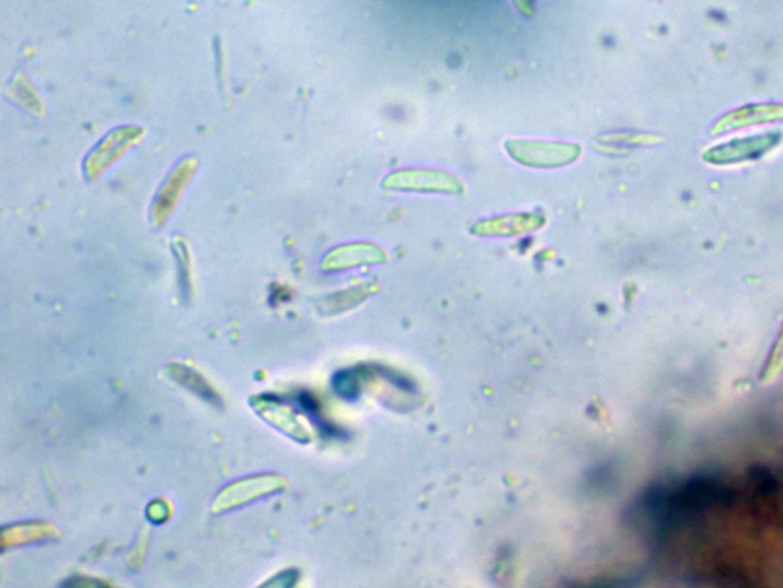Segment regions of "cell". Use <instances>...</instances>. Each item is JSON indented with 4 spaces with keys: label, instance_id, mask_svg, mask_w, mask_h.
I'll use <instances>...</instances> for the list:
<instances>
[{
    "label": "cell",
    "instance_id": "5",
    "mask_svg": "<svg viewBox=\"0 0 783 588\" xmlns=\"http://www.w3.org/2000/svg\"><path fill=\"white\" fill-rule=\"evenodd\" d=\"M546 218L542 214L504 215L482 219L472 227L473 234L480 237H515V234L531 233L545 226Z\"/></svg>",
    "mask_w": 783,
    "mask_h": 588
},
{
    "label": "cell",
    "instance_id": "7",
    "mask_svg": "<svg viewBox=\"0 0 783 588\" xmlns=\"http://www.w3.org/2000/svg\"><path fill=\"white\" fill-rule=\"evenodd\" d=\"M783 372V324L781 332H779L776 342L771 348L769 359H767L765 365H763V370L761 372V382L771 383L774 380L781 378Z\"/></svg>",
    "mask_w": 783,
    "mask_h": 588
},
{
    "label": "cell",
    "instance_id": "2",
    "mask_svg": "<svg viewBox=\"0 0 783 588\" xmlns=\"http://www.w3.org/2000/svg\"><path fill=\"white\" fill-rule=\"evenodd\" d=\"M748 494L751 514L763 524L783 528V482L770 469L751 468L748 471Z\"/></svg>",
    "mask_w": 783,
    "mask_h": 588
},
{
    "label": "cell",
    "instance_id": "6",
    "mask_svg": "<svg viewBox=\"0 0 783 588\" xmlns=\"http://www.w3.org/2000/svg\"><path fill=\"white\" fill-rule=\"evenodd\" d=\"M773 120H783V107L782 106H748L746 109L736 111V113L728 114L723 120L717 123L715 130L713 132H721V130H727L732 128H740V126L758 125V123Z\"/></svg>",
    "mask_w": 783,
    "mask_h": 588
},
{
    "label": "cell",
    "instance_id": "4",
    "mask_svg": "<svg viewBox=\"0 0 783 588\" xmlns=\"http://www.w3.org/2000/svg\"><path fill=\"white\" fill-rule=\"evenodd\" d=\"M779 143V137L774 134H763L761 137L744 138V140L730 141V143L716 146L715 149L705 153L704 159L710 163H736V161L755 160L770 151Z\"/></svg>",
    "mask_w": 783,
    "mask_h": 588
},
{
    "label": "cell",
    "instance_id": "3",
    "mask_svg": "<svg viewBox=\"0 0 783 588\" xmlns=\"http://www.w3.org/2000/svg\"><path fill=\"white\" fill-rule=\"evenodd\" d=\"M383 189L415 192V194L462 195L464 186L458 176L434 169H403L392 172L383 180Z\"/></svg>",
    "mask_w": 783,
    "mask_h": 588
},
{
    "label": "cell",
    "instance_id": "8",
    "mask_svg": "<svg viewBox=\"0 0 783 588\" xmlns=\"http://www.w3.org/2000/svg\"><path fill=\"white\" fill-rule=\"evenodd\" d=\"M513 5L516 7V10L519 11L520 14H523L525 18H532L534 15V0H511Z\"/></svg>",
    "mask_w": 783,
    "mask_h": 588
},
{
    "label": "cell",
    "instance_id": "1",
    "mask_svg": "<svg viewBox=\"0 0 783 588\" xmlns=\"http://www.w3.org/2000/svg\"><path fill=\"white\" fill-rule=\"evenodd\" d=\"M505 149L516 163L534 169L569 166L582 155V146L562 141L508 140Z\"/></svg>",
    "mask_w": 783,
    "mask_h": 588
}]
</instances>
